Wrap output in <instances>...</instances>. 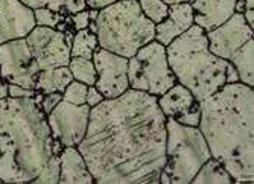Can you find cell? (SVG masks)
<instances>
[{
	"instance_id": "obj_4",
	"label": "cell",
	"mask_w": 254,
	"mask_h": 184,
	"mask_svg": "<svg viewBox=\"0 0 254 184\" xmlns=\"http://www.w3.org/2000/svg\"><path fill=\"white\" fill-rule=\"evenodd\" d=\"M166 57L177 82L199 102L227 84L228 61L209 51L207 35L196 25L166 46Z\"/></svg>"
},
{
	"instance_id": "obj_11",
	"label": "cell",
	"mask_w": 254,
	"mask_h": 184,
	"mask_svg": "<svg viewBox=\"0 0 254 184\" xmlns=\"http://www.w3.org/2000/svg\"><path fill=\"white\" fill-rule=\"evenodd\" d=\"M91 107L87 104L75 105L64 99L48 114V123L52 139L58 140L64 148L78 146L85 137Z\"/></svg>"
},
{
	"instance_id": "obj_19",
	"label": "cell",
	"mask_w": 254,
	"mask_h": 184,
	"mask_svg": "<svg viewBox=\"0 0 254 184\" xmlns=\"http://www.w3.org/2000/svg\"><path fill=\"white\" fill-rule=\"evenodd\" d=\"M192 183L193 184H215V183L216 184H230V183H235V180L216 158L210 157L199 168V171L193 177Z\"/></svg>"
},
{
	"instance_id": "obj_14",
	"label": "cell",
	"mask_w": 254,
	"mask_h": 184,
	"mask_svg": "<svg viewBox=\"0 0 254 184\" xmlns=\"http://www.w3.org/2000/svg\"><path fill=\"white\" fill-rule=\"evenodd\" d=\"M193 11V23L209 32L236 12V0H189Z\"/></svg>"
},
{
	"instance_id": "obj_13",
	"label": "cell",
	"mask_w": 254,
	"mask_h": 184,
	"mask_svg": "<svg viewBox=\"0 0 254 184\" xmlns=\"http://www.w3.org/2000/svg\"><path fill=\"white\" fill-rule=\"evenodd\" d=\"M34 26L32 9L20 0H0V44L12 38L26 37Z\"/></svg>"
},
{
	"instance_id": "obj_17",
	"label": "cell",
	"mask_w": 254,
	"mask_h": 184,
	"mask_svg": "<svg viewBox=\"0 0 254 184\" xmlns=\"http://www.w3.org/2000/svg\"><path fill=\"white\" fill-rule=\"evenodd\" d=\"M195 101L196 99L190 93V90L178 82L157 98V104L166 118H177L178 114L186 111Z\"/></svg>"
},
{
	"instance_id": "obj_34",
	"label": "cell",
	"mask_w": 254,
	"mask_h": 184,
	"mask_svg": "<svg viewBox=\"0 0 254 184\" xmlns=\"http://www.w3.org/2000/svg\"><path fill=\"white\" fill-rule=\"evenodd\" d=\"M242 15H244L245 21L248 23V26L250 28H254V9H245L242 12Z\"/></svg>"
},
{
	"instance_id": "obj_33",
	"label": "cell",
	"mask_w": 254,
	"mask_h": 184,
	"mask_svg": "<svg viewBox=\"0 0 254 184\" xmlns=\"http://www.w3.org/2000/svg\"><path fill=\"white\" fill-rule=\"evenodd\" d=\"M113 2H116V0H87V6L93 9H101Z\"/></svg>"
},
{
	"instance_id": "obj_27",
	"label": "cell",
	"mask_w": 254,
	"mask_h": 184,
	"mask_svg": "<svg viewBox=\"0 0 254 184\" xmlns=\"http://www.w3.org/2000/svg\"><path fill=\"white\" fill-rule=\"evenodd\" d=\"M175 119L178 123L181 125H186V126H198L199 125V119H201V102L195 101L186 111L178 114Z\"/></svg>"
},
{
	"instance_id": "obj_26",
	"label": "cell",
	"mask_w": 254,
	"mask_h": 184,
	"mask_svg": "<svg viewBox=\"0 0 254 184\" xmlns=\"http://www.w3.org/2000/svg\"><path fill=\"white\" fill-rule=\"evenodd\" d=\"M87 90H88L87 84L73 79L63 91V99L70 104H75V105H82V104H85Z\"/></svg>"
},
{
	"instance_id": "obj_3",
	"label": "cell",
	"mask_w": 254,
	"mask_h": 184,
	"mask_svg": "<svg viewBox=\"0 0 254 184\" xmlns=\"http://www.w3.org/2000/svg\"><path fill=\"white\" fill-rule=\"evenodd\" d=\"M43 93L0 101V180L32 183L52 152V134L41 108Z\"/></svg>"
},
{
	"instance_id": "obj_36",
	"label": "cell",
	"mask_w": 254,
	"mask_h": 184,
	"mask_svg": "<svg viewBox=\"0 0 254 184\" xmlns=\"http://www.w3.org/2000/svg\"><path fill=\"white\" fill-rule=\"evenodd\" d=\"M168 5H174V3H183V2H189V0H163Z\"/></svg>"
},
{
	"instance_id": "obj_35",
	"label": "cell",
	"mask_w": 254,
	"mask_h": 184,
	"mask_svg": "<svg viewBox=\"0 0 254 184\" xmlns=\"http://www.w3.org/2000/svg\"><path fill=\"white\" fill-rule=\"evenodd\" d=\"M8 85H9V84H8L5 79L0 78V101L8 98Z\"/></svg>"
},
{
	"instance_id": "obj_10",
	"label": "cell",
	"mask_w": 254,
	"mask_h": 184,
	"mask_svg": "<svg viewBox=\"0 0 254 184\" xmlns=\"http://www.w3.org/2000/svg\"><path fill=\"white\" fill-rule=\"evenodd\" d=\"M40 68L29 51L25 37L0 44V78L8 84H17L35 90V78Z\"/></svg>"
},
{
	"instance_id": "obj_7",
	"label": "cell",
	"mask_w": 254,
	"mask_h": 184,
	"mask_svg": "<svg viewBox=\"0 0 254 184\" xmlns=\"http://www.w3.org/2000/svg\"><path fill=\"white\" fill-rule=\"evenodd\" d=\"M209 51L233 64L239 82L254 87V40L242 12H235L221 26L205 32Z\"/></svg>"
},
{
	"instance_id": "obj_22",
	"label": "cell",
	"mask_w": 254,
	"mask_h": 184,
	"mask_svg": "<svg viewBox=\"0 0 254 184\" xmlns=\"http://www.w3.org/2000/svg\"><path fill=\"white\" fill-rule=\"evenodd\" d=\"M34 18L37 26H48L58 31H73L70 15H63L49 8H37L34 9Z\"/></svg>"
},
{
	"instance_id": "obj_23",
	"label": "cell",
	"mask_w": 254,
	"mask_h": 184,
	"mask_svg": "<svg viewBox=\"0 0 254 184\" xmlns=\"http://www.w3.org/2000/svg\"><path fill=\"white\" fill-rule=\"evenodd\" d=\"M67 67H68V70H70L73 79L84 82L87 85H95V82L98 79V73H96L95 64L91 60L72 57Z\"/></svg>"
},
{
	"instance_id": "obj_9",
	"label": "cell",
	"mask_w": 254,
	"mask_h": 184,
	"mask_svg": "<svg viewBox=\"0 0 254 184\" xmlns=\"http://www.w3.org/2000/svg\"><path fill=\"white\" fill-rule=\"evenodd\" d=\"M75 31H58L48 26H34L26 34V43L40 70L68 65Z\"/></svg>"
},
{
	"instance_id": "obj_30",
	"label": "cell",
	"mask_w": 254,
	"mask_h": 184,
	"mask_svg": "<svg viewBox=\"0 0 254 184\" xmlns=\"http://www.w3.org/2000/svg\"><path fill=\"white\" fill-rule=\"evenodd\" d=\"M37 91L31 88H25L17 84H9L8 85V98H31L35 96Z\"/></svg>"
},
{
	"instance_id": "obj_32",
	"label": "cell",
	"mask_w": 254,
	"mask_h": 184,
	"mask_svg": "<svg viewBox=\"0 0 254 184\" xmlns=\"http://www.w3.org/2000/svg\"><path fill=\"white\" fill-rule=\"evenodd\" d=\"M230 82H239V75H238V70L235 68L233 64H230L227 65V84Z\"/></svg>"
},
{
	"instance_id": "obj_1",
	"label": "cell",
	"mask_w": 254,
	"mask_h": 184,
	"mask_svg": "<svg viewBox=\"0 0 254 184\" xmlns=\"http://www.w3.org/2000/svg\"><path fill=\"white\" fill-rule=\"evenodd\" d=\"M76 148L98 184H158L166 158V116L155 96L128 88L90 110Z\"/></svg>"
},
{
	"instance_id": "obj_16",
	"label": "cell",
	"mask_w": 254,
	"mask_h": 184,
	"mask_svg": "<svg viewBox=\"0 0 254 184\" xmlns=\"http://www.w3.org/2000/svg\"><path fill=\"white\" fill-rule=\"evenodd\" d=\"M60 183L61 184H91L95 183L88 166L76 146H65L60 152Z\"/></svg>"
},
{
	"instance_id": "obj_2",
	"label": "cell",
	"mask_w": 254,
	"mask_h": 184,
	"mask_svg": "<svg viewBox=\"0 0 254 184\" xmlns=\"http://www.w3.org/2000/svg\"><path fill=\"white\" fill-rule=\"evenodd\" d=\"M213 158L235 183L254 178V91L242 82L222 85L201 101L198 125Z\"/></svg>"
},
{
	"instance_id": "obj_5",
	"label": "cell",
	"mask_w": 254,
	"mask_h": 184,
	"mask_svg": "<svg viewBox=\"0 0 254 184\" xmlns=\"http://www.w3.org/2000/svg\"><path fill=\"white\" fill-rule=\"evenodd\" d=\"M95 25L99 48L125 58L155 37V25L145 17L138 0H116L98 9Z\"/></svg>"
},
{
	"instance_id": "obj_18",
	"label": "cell",
	"mask_w": 254,
	"mask_h": 184,
	"mask_svg": "<svg viewBox=\"0 0 254 184\" xmlns=\"http://www.w3.org/2000/svg\"><path fill=\"white\" fill-rule=\"evenodd\" d=\"M73 81V76L68 70L67 65L46 68L40 70L35 78V91H40L43 95L49 93H63L65 87Z\"/></svg>"
},
{
	"instance_id": "obj_21",
	"label": "cell",
	"mask_w": 254,
	"mask_h": 184,
	"mask_svg": "<svg viewBox=\"0 0 254 184\" xmlns=\"http://www.w3.org/2000/svg\"><path fill=\"white\" fill-rule=\"evenodd\" d=\"M99 48L98 37L95 32H91L88 28L75 31L70 46V57H79V58H93L95 51Z\"/></svg>"
},
{
	"instance_id": "obj_8",
	"label": "cell",
	"mask_w": 254,
	"mask_h": 184,
	"mask_svg": "<svg viewBox=\"0 0 254 184\" xmlns=\"http://www.w3.org/2000/svg\"><path fill=\"white\" fill-rule=\"evenodd\" d=\"M128 84L129 88L155 98L177 84L163 44L152 40L128 58Z\"/></svg>"
},
{
	"instance_id": "obj_28",
	"label": "cell",
	"mask_w": 254,
	"mask_h": 184,
	"mask_svg": "<svg viewBox=\"0 0 254 184\" xmlns=\"http://www.w3.org/2000/svg\"><path fill=\"white\" fill-rule=\"evenodd\" d=\"M70 21H72V28L73 31H79V29H85L88 28L90 23V14H88V8L82 9L79 12H75L70 15Z\"/></svg>"
},
{
	"instance_id": "obj_24",
	"label": "cell",
	"mask_w": 254,
	"mask_h": 184,
	"mask_svg": "<svg viewBox=\"0 0 254 184\" xmlns=\"http://www.w3.org/2000/svg\"><path fill=\"white\" fill-rule=\"evenodd\" d=\"M138 5H140V9L145 17L151 20L154 25L163 21L169 11V5L163 0H138Z\"/></svg>"
},
{
	"instance_id": "obj_6",
	"label": "cell",
	"mask_w": 254,
	"mask_h": 184,
	"mask_svg": "<svg viewBox=\"0 0 254 184\" xmlns=\"http://www.w3.org/2000/svg\"><path fill=\"white\" fill-rule=\"evenodd\" d=\"M212 157L198 126H186L166 118V158L160 184H189Z\"/></svg>"
},
{
	"instance_id": "obj_12",
	"label": "cell",
	"mask_w": 254,
	"mask_h": 184,
	"mask_svg": "<svg viewBox=\"0 0 254 184\" xmlns=\"http://www.w3.org/2000/svg\"><path fill=\"white\" fill-rule=\"evenodd\" d=\"M96 68L98 79L95 87L105 99H114L129 88L128 84V58L98 48L91 58Z\"/></svg>"
},
{
	"instance_id": "obj_29",
	"label": "cell",
	"mask_w": 254,
	"mask_h": 184,
	"mask_svg": "<svg viewBox=\"0 0 254 184\" xmlns=\"http://www.w3.org/2000/svg\"><path fill=\"white\" fill-rule=\"evenodd\" d=\"M63 99V93H49V95H43L41 99V108L44 111V114H48L58 105V102Z\"/></svg>"
},
{
	"instance_id": "obj_15",
	"label": "cell",
	"mask_w": 254,
	"mask_h": 184,
	"mask_svg": "<svg viewBox=\"0 0 254 184\" xmlns=\"http://www.w3.org/2000/svg\"><path fill=\"white\" fill-rule=\"evenodd\" d=\"M193 25V11L189 2L169 5L166 18L155 25L154 40L166 48L169 43H172L177 37L184 34Z\"/></svg>"
},
{
	"instance_id": "obj_25",
	"label": "cell",
	"mask_w": 254,
	"mask_h": 184,
	"mask_svg": "<svg viewBox=\"0 0 254 184\" xmlns=\"http://www.w3.org/2000/svg\"><path fill=\"white\" fill-rule=\"evenodd\" d=\"M60 154H52L51 158L48 160V163L44 165V168L41 169V172L32 180L34 184H57L60 183Z\"/></svg>"
},
{
	"instance_id": "obj_37",
	"label": "cell",
	"mask_w": 254,
	"mask_h": 184,
	"mask_svg": "<svg viewBox=\"0 0 254 184\" xmlns=\"http://www.w3.org/2000/svg\"><path fill=\"white\" fill-rule=\"evenodd\" d=\"M0 183H3V181H2V180H0Z\"/></svg>"
},
{
	"instance_id": "obj_20",
	"label": "cell",
	"mask_w": 254,
	"mask_h": 184,
	"mask_svg": "<svg viewBox=\"0 0 254 184\" xmlns=\"http://www.w3.org/2000/svg\"><path fill=\"white\" fill-rule=\"evenodd\" d=\"M29 9L49 8L63 15H72L82 9H87V0H20Z\"/></svg>"
},
{
	"instance_id": "obj_31",
	"label": "cell",
	"mask_w": 254,
	"mask_h": 184,
	"mask_svg": "<svg viewBox=\"0 0 254 184\" xmlns=\"http://www.w3.org/2000/svg\"><path fill=\"white\" fill-rule=\"evenodd\" d=\"M105 98L102 96L101 91L95 87V85H88V90H87V96H85V104L90 105L91 108L96 107L98 104H101Z\"/></svg>"
}]
</instances>
